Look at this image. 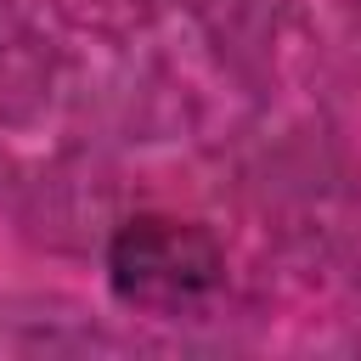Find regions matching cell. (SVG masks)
<instances>
[{"mask_svg":"<svg viewBox=\"0 0 361 361\" xmlns=\"http://www.w3.org/2000/svg\"><path fill=\"white\" fill-rule=\"evenodd\" d=\"M113 288L147 310H180L220 282V248L186 220H130L113 237Z\"/></svg>","mask_w":361,"mask_h":361,"instance_id":"1","label":"cell"}]
</instances>
